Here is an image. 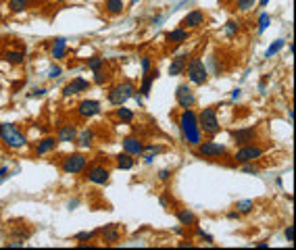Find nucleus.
<instances>
[{
  "label": "nucleus",
  "instance_id": "1",
  "mask_svg": "<svg viewBox=\"0 0 296 250\" xmlns=\"http://www.w3.org/2000/svg\"><path fill=\"white\" fill-rule=\"evenodd\" d=\"M178 127H180L182 142L190 148H196L204 140L200 125H198V113L194 109H182V113L178 117Z\"/></svg>",
  "mask_w": 296,
  "mask_h": 250
},
{
  "label": "nucleus",
  "instance_id": "2",
  "mask_svg": "<svg viewBox=\"0 0 296 250\" xmlns=\"http://www.w3.org/2000/svg\"><path fill=\"white\" fill-rule=\"evenodd\" d=\"M0 142H3L9 150H21L27 146V136L25 131L17 123H3L0 125Z\"/></svg>",
  "mask_w": 296,
  "mask_h": 250
},
{
  "label": "nucleus",
  "instance_id": "3",
  "mask_svg": "<svg viewBox=\"0 0 296 250\" xmlns=\"http://www.w3.org/2000/svg\"><path fill=\"white\" fill-rule=\"evenodd\" d=\"M198 125L202 136L206 138H215L221 131V123H219V107H206L198 113Z\"/></svg>",
  "mask_w": 296,
  "mask_h": 250
},
{
  "label": "nucleus",
  "instance_id": "4",
  "mask_svg": "<svg viewBox=\"0 0 296 250\" xmlns=\"http://www.w3.org/2000/svg\"><path fill=\"white\" fill-rule=\"evenodd\" d=\"M194 155L198 159H206V161H221V159H230V150H228V146L213 142V138H208L206 142L202 140L194 148Z\"/></svg>",
  "mask_w": 296,
  "mask_h": 250
},
{
  "label": "nucleus",
  "instance_id": "5",
  "mask_svg": "<svg viewBox=\"0 0 296 250\" xmlns=\"http://www.w3.org/2000/svg\"><path fill=\"white\" fill-rule=\"evenodd\" d=\"M186 75L192 86H204L208 77H211V73L206 69V63L200 57H190V61L186 65Z\"/></svg>",
  "mask_w": 296,
  "mask_h": 250
},
{
  "label": "nucleus",
  "instance_id": "6",
  "mask_svg": "<svg viewBox=\"0 0 296 250\" xmlns=\"http://www.w3.org/2000/svg\"><path fill=\"white\" fill-rule=\"evenodd\" d=\"M136 94H138V88L132 81H121V83H115V86L109 90L107 100L113 107H121V105H125L128 100H132Z\"/></svg>",
  "mask_w": 296,
  "mask_h": 250
},
{
  "label": "nucleus",
  "instance_id": "7",
  "mask_svg": "<svg viewBox=\"0 0 296 250\" xmlns=\"http://www.w3.org/2000/svg\"><path fill=\"white\" fill-rule=\"evenodd\" d=\"M263 155H265V148L252 142V144H244V146H236V153L230 155V159L234 165H244V163H255L259 159H263Z\"/></svg>",
  "mask_w": 296,
  "mask_h": 250
},
{
  "label": "nucleus",
  "instance_id": "8",
  "mask_svg": "<svg viewBox=\"0 0 296 250\" xmlns=\"http://www.w3.org/2000/svg\"><path fill=\"white\" fill-rule=\"evenodd\" d=\"M59 167L65 175H81L83 169L88 167V157L83 153H71V155H65L59 161Z\"/></svg>",
  "mask_w": 296,
  "mask_h": 250
},
{
  "label": "nucleus",
  "instance_id": "9",
  "mask_svg": "<svg viewBox=\"0 0 296 250\" xmlns=\"http://www.w3.org/2000/svg\"><path fill=\"white\" fill-rule=\"evenodd\" d=\"M83 179L94 183V186H107L111 181V169L104 165H88L83 169Z\"/></svg>",
  "mask_w": 296,
  "mask_h": 250
},
{
  "label": "nucleus",
  "instance_id": "10",
  "mask_svg": "<svg viewBox=\"0 0 296 250\" xmlns=\"http://www.w3.org/2000/svg\"><path fill=\"white\" fill-rule=\"evenodd\" d=\"M98 238L104 246H115L123 240V225L121 223H109V225H102L98 229Z\"/></svg>",
  "mask_w": 296,
  "mask_h": 250
},
{
  "label": "nucleus",
  "instance_id": "11",
  "mask_svg": "<svg viewBox=\"0 0 296 250\" xmlns=\"http://www.w3.org/2000/svg\"><path fill=\"white\" fill-rule=\"evenodd\" d=\"M75 113H77V117L81 121H88V119H94V117H98L102 113V105H100V100H96V98H83L75 107Z\"/></svg>",
  "mask_w": 296,
  "mask_h": 250
},
{
  "label": "nucleus",
  "instance_id": "12",
  "mask_svg": "<svg viewBox=\"0 0 296 250\" xmlns=\"http://www.w3.org/2000/svg\"><path fill=\"white\" fill-rule=\"evenodd\" d=\"M176 105L180 109H194L196 105V94H194V88L192 83H180L176 88Z\"/></svg>",
  "mask_w": 296,
  "mask_h": 250
},
{
  "label": "nucleus",
  "instance_id": "13",
  "mask_svg": "<svg viewBox=\"0 0 296 250\" xmlns=\"http://www.w3.org/2000/svg\"><path fill=\"white\" fill-rule=\"evenodd\" d=\"M230 138L236 146H244V144H252L259 140V127L257 125H248V127H238L230 131Z\"/></svg>",
  "mask_w": 296,
  "mask_h": 250
},
{
  "label": "nucleus",
  "instance_id": "14",
  "mask_svg": "<svg viewBox=\"0 0 296 250\" xmlns=\"http://www.w3.org/2000/svg\"><path fill=\"white\" fill-rule=\"evenodd\" d=\"M190 57H192V53H190L188 48H182L180 53L171 59V63H169V75L171 77H180V75H184L186 73V65H188V61H190Z\"/></svg>",
  "mask_w": 296,
  "mask_h": 250
},
{
  "label": "nucleus",
  "instance_id": "15",
  "mask_svg": "<svg viewBox=\"0 0 296 250\" xmlns=\"http://www.w3.org/2000/svg\"><path fill=\"white\" fill-rule=\"evenodd\" d=\"M92 88V81H88L86 77H73L69 83H65L63 86V96L65 98H69V96H79V94H83V92H88Z\"/></svg>",
  "mask_w": 296,
  "mask_h": 250
},
{
  "label": "nucleus",
  "instance_id": "16",
  "mask_svg": "<svg viewBox=\"0 0 296 250\" xmlns=\"http://www.w3.org/2000/svg\"><path fill=\"white\" fill-rule=\"evenodd\" d=\"M206 23V15H204V11H200V9H192L190 11L184 19H182V23H180V27H186V29H198V27H202Z\"/></svg>",
  "mask_w": 296,
  "mask_h": 250
},
{
  "label": "nucleus",
  "instance_id": "17",
  "mask_svg": "<svg viewBox=\"0 0 296 250\" xmlns=\"http://www.w3.org/2000/svg\"><path fill=\"white\" fill-rule=\"evenodd\" d=\"M57 148H59L57 136H44V138H40L36 144H33V153H36L38 157H44V155H52Z\"/></svg>",
  "mask_w": 296,
  "mask_h": 250
},
{
  "label": "nucleus",
  "instance_id": "18",
  "mask_svg": "<svg viewBox=\"0 0 296 250\" xmlns=\"http://www.w3.org/2000/svg\"><path fill=\"white\" fill-rule=\"evenodd\" d=\"M77 125L75 123H63L57 127V140L59 144H75L77 138Z\"/></svg>",
  "mask_w": 296,
  "mask_h": 250
},
{
  "label": "nucleus",
  "instance_id": "19",
  "mask_svg": "<svg viewBox=\"0 0 296 250\" xmlns=\"http://www.w3.org/2000/svg\"><path fill=\"white\" fill-rule=\"evenodd\" d=\"M121 146H123V153L132 155V157H142L144 155V142L138 136H125L121 140Z\"/></svg>",
  "mask_w": 296,
  "mask_h": 250
},
{
  "label": "nucleus",
  "instance_id": "20",
  "mask_svg": "<svg viewBox=\"0 0 296 250\" xmlns=\"http://www.w3.org/2000/svg\"><path fill=\"white\" fill-rule=\"evenodd\" d=\"M190 36H192V31H190V29H186V27H176V29L167 31L165 40H167V44H171V46H184V44L190 40Z\"/></svg>",
  "mask_w": 296,
  "mask_h": 250
},
{
  "label": "nucleus",
  "instance_id": "21",
  "mask_svg": "<svg viewBox=\"0 0 296 250\" xmlns=\"http://www.w3.org/2000/svg\"><path fill=\"white\" fill-rule=\"evenodd\" d=\"M156 77H159V69H150L148 73H142V81H140V86H138V94H140L142 98H148L150 92H152V83L156 81Z\"/></svg>",
  "mask_w": 296,
  "mask_h": 250
},
{
  "label": "nucleus",
  "instance_id": "22",
  "mask_svg": "<svg viewBox=\"0 0 296 250\" xmlns=\"http://www.w3.org/2000/svg\"><path fill=\"white\" fill-rule=\"evenodd\" d=\"M48 48H50V57L55 59V61H63L69 55L67 38H55V40H50V46Z\"/></svg>",
  "mask_w": 296,
  "mask_h": 250
},
{
  "label": "nucleus",
  "instance_id": "23",
  "mask_svg": "<svg viewBox=\"0 0 296 250\" xmlns=\"http://www.w3.org/2000/svg\"><path fill=\"white\" fill-rule=\"evenodd\" d=\"M94 142H96V131H94L92 127H83V129H79V131H77L75 144H77L79 148H83V150H90V148L94 146Z\"/></svg>",
  "mask_w": 296,
  "mask_h": 250
},
{
  "label": "nucleus",
  "instance_id": "24",
  "mask_svg": "<svg viewBox=\"0 0 296 250\" xmlns=\"http://www.w3.org/2000/svg\"><path fill=\"white\" fill-rule=\"evenodd\" d=\"M3 59H5L9 65H23V63H25V50L7 48V50H3Z\"/></svg>",
  "mask_w": 296,
  "mask_h": 250
},
{
  "label": "nucleus",
  "instance_id": "25",
  "mask_svg": "<svg viewBox=\"0 0 296 250\" xmlns=\"http://www.w3.org/2000/svg\"><path fill=\"white\" fill-rule=\"evenodd\" d=\"M102 11L107 13L109 17H119V15H123V11H125V3L123 0H104Z\"/></svg>",
  "mask_w": 296,
  "mask_h": 250
},
{
  "label": "nucleus",
  "instance_id": "26",
  "mask_svg": "<svg viewBox=\"0 0 296 250\" xmlns=\"http://www.w3.org/2000/svg\"><path fill=\"white\" fill-rule=\"evenodd\" d=\"M176 217H178L180 225H184V227H196V223H198V217L190 209H178Z\"/></svg>",
  "mask_w": 296,
  "mask_h": 250
},
{
  "label": "nucleus",
  "instance_id": "27",
  "mask_svg": "<svg viewBox=\"0 0 296 250\" xmlns=\"http://www.w3.org/2000/svg\"><path fill=\"white\" fill-rule=\"evenodd\" d=\"M115 165H117V169H121V171H130V169H134L136 159L132 155H128V153H119L115 157Z\"/></svg>",
  "mask_w": 296,
  "mask_h": 250
},
{
  "label": "nucleus",
  "instance_id": "28",
  "mask_svg": "<svg viewBox=\"0 0 296 250\" xmlns=\"http://www.w3.org/2000/svg\"><path fill=\"white\" fill-rule=\"evenodd\" d=\"M31 0H7V7H9V13L13 15H21L29 9Z\"/></svg>",
  "mask_w": 296,
  "mask_h": 250
},
{
  "label": "nucleus",
  "instance_id": "29",
  "mask_svg": "<svg viewBox=\"0 0 296 250\" xmlns=\"http://www.w3.org/2000/svg\"><path fill=\"white\" fill-rule=\"evenodd\" d=\"M115 117H117L121 123H132V121L136 119V113H134L132 109H128L125 105H121V107L115 109Z\"/></svg>",
  "mask_w": 296,
  "mask_h": 250
},
{
  "label": "nucleus",
  "instance_id": "30",
  "mask_svg": "<svg viewBox=\"0 0 296 250\" xmlns=\"http://www.w3.org/2000/svg\"><path fill=\"white\" fill-rule=\"evenodd\" d=\"M104 67H107V59L98 57V55H94L86 61V69H90V71H98V69H104Z\"/></svg>",
  "mask_w": 296,
  "mask_h": 250
},
{
  "label": "nucleus",
  "instance_id": "31",
  "mask_svg": "<svg viewBox=\"0 0 296 250\" xmlns=\"http://www.w3.org/2000/svg\"><path fill=\"white\" fill-rule=\"evenodd\" d=\"M240 29H242V23H240V21H234V19H230L228 23L223 25V33H225V36H228V38L238 36Z\"/></svg>",
  "mask_w": 296,
  "mask_h": 250
},
{
  "label": "nucleus",
  "instance_id": "32",
  "mask_svg": "<svg viewBox=\"0 0 296 250\" xmlns=\"http://www.w3.org/2000/svg\"><path fill=\"white\" fill-rule=\"evenodd\" d=\"M269 25H271L269 13H261V15H259V21H257V33H259V36H261V33H265Z\"/></svg>",
  "mask_w": 296,
  "mask_h": 250
},
{
  "label": "nucleus",
  "instance_id": "33",
  "mask_svg": "<svg viewBox=\"0 0 296 250\" xmlns=\"http://www.w3.org/2000/svg\"><path fill=\"white\" fill-rule=\"evenodd\" d=\"M96 238H98V229H94V231H79V233H75V236H73V240L79 242V244L92 242V240H96Z\"/></svg>",
  "mask_w": 296,
  "mask_h": 250
},
{
  "label": "nucleus",
  "instance_id": "34",
  "mask_svg": "<svg viewBox=\"0 0 296 250\" xmlns=\"http://www.w3.org/2000/svg\"><path fill=\"white\" fill-rule=\"evenodd\" d=\"M234 209L240 213V215H248L255 211V203L252 200H238V203L234 205Z\"/></svg>",
  "mask_w": 296,
  "mask_h": 250
},
{
  "label": "nucleus",
  "instance_id": "35",
  "mask_svg": "<svg viewBox=\"0 0 296 250\" xmlns=\"http://www.w3.org/2000/svg\"><path fill=\"white\" fill-rule=\"evenodd\" d=\"M94 77H92V83H96V86H104L109 79H111V73L104 71V69H98V71H92Z\"/></svg>",
  "mask_w": 296,
  "mask_h": 250
},
{
  "label": "nucleus",
  "instance_id": "36",
  "mask_svg": "<svg viewBox=\"0 0 296 250\" xmlns=\"http://www.w3.org/2000/svg\"><path fill=\"white\" fill-rule=\"evenodd\" d=\"M286 46V40H275L269 48H267V53H265V59H271V57H275L277 53H280V50Z\"/></svg>",
  "mask_w": 296,
  "mask_h": 250
},
{
  "label": "nucleus",
  "instance_id": "37",
  "mask_svg": "<svg viewBox=\"0 0 296 250\" xmlns=\"http://www.w3.org/2000/svg\"><path fill=\"white\" fill-rule=\"evenodd\" d=\"M61 75H63V67L57 65V63H52V65H50V69H48V73H46V77H48L50 81H55V79H59Z\"/></svg>",
  "mask_w": 296,
  "mask_h": 250
},
{
  "label": "nucleus",
  "instance_id": "38",
  "mask_svg": "<svg viewBox=\"0 0 296 250\" xmlns=\"http://www.w3.org/2000/svg\"><path fill=\"white\" fill-rule=\"evenodd\" d=\"M255 5H257V0H238V11L240 13H248V11L255 9Z\"/></svg>",
  "mask_w": 296,
  "mask_h": 250
},
{
  "label": "nucleus",
  "instance_id": "39",
  "mask_svg": "<svg viewBox=\"0 0 296 250\" xmlns=\"http://www.w3.org/2000/svg\"><path fill=\"white\" fill-rule=\"evenodd\" d=\"M150 69H152V57H148V55L140 57V71L142 73H148Z\"/></svg>",
  "mask_w": 296,
  "mask_h": 250
},
{
  "label": "nucleus",
  "instance_id": "40",
  "mask_svg": "<svg viewBox=\"0 0 296 250\" xmlns=\"http://www.w3.org/2000/svg\"><path fill=\"white\" fill-rule=\"evenodd\" d=\"M240 169L244 171V173H250V175H259V173H261V169H259L255 163H244V165H240Z\"/></svg>",
  "mask_w": 296,
  "mask_h": 250
},
{
  "label": "nucleus",
  "instance_id": "41",
  "mask_svg": "<svg viewBox=\"0 0 296 250\" xmlns=\"http://www.w3.org/2000/svg\"><path fill=\"white\" fill-rule=\"evenodd\" d=\"M46 94H48L46 88H31L29 94H27V98H44Z\"/></svg>",
  "mask_w": 296,
  "mask_h": 250
},
{
  "label": "nucleus",
  "instance_id": "42",
  "mask_svg": "<svg viewBox=\"0 0 296 250\" xmlns=\"http://www.w3.org/2000/svg\"><path fill=\"white\" fill-rule=\"evenodd\" d=\"M196 236H198L200 240H204L206 244H213V242H215V238L211 236V233H206V231H204V229H200V227H196Z\"/></svg>",
  "mask_w": 296,
  "mask_h": 250
},
{
  "label": "nucleus",
  "instance_id": "43",
  "mask_svg": "<svg viewBox=\"0 0 296 250\" xmlns=\"http://www.w3.org/2000/svg\"><path fill=\"white\" fill-rule=\"evenodd\" d=\"M171 175H173V171H171V169H161L159 173H156L159 181H169V179H171Z\"/></svg>",
  "mask_w": 296,
  "mask_h": 250
},
{
  "label": "nucleus",
  "instance_id": "44",
  "mask_svg": "<svg viewBox=\"0 0 296 250\" xmlns=\"http://www.w3.org/2000/svg\"><path fill=\"white\" fill-rule=\"evenodd\" d=\"M284 238H286L288 242H294V225H288V227L284 229Z\"/></svg>",
  "mask_w": 296,
  "mask_h": 250
},
{
  "label": "nucleus",
  "instance_id": "45",
  "mask_svg": "<svg viewBox=\"0 0 296 250\" xmlns=\"http://www.w3.org/2000/svg\"><path fill=\"white\" fill-rule=\"evenodd\" d=\"M11 177V169H9V167L7 165H0V179H9Z\"/></svg>",
  "mask_w": 296,
  "mask_h": 250
},
{
  "label": "nucleus",
  "instance_id": "46",
  "mask_svg": "<svg viewBox=\"0 0 296 250\" xmlns=\"http://www.w3.org/2000/svg\"><path fill=\"white\" fill-rule=\"evenodd\" d=\"M23 246H25L23 240H11L9 244H5V248H23Z\"/></svg>",
  "mask_w": 296,
  "mask_h": 250
},
{
  "label": "nucleus",
  "instance_id": "47",
  "mask_svg": "<svg viewBox=\"0 0 296 250\" xmlns=\"http://www.w3.org/2000/svg\"><path fill=\"white\" fill-rule=\"evenodd\" d=\"M242 98V90L240 88H236V90H232V103H238V100Z\"/></svg>",
  "mask_w": 296,
  "mask_h": 250
},
{
  "label": "nucleus",
  "instance_id": "48",
  "mask_svg": "<svg viewBox=\"0 0 296 250\" xmlns=\"http://www.w3.org/2000/svg\"><path fill=\"white\" fill-rule=\"evenodd\" d=\"M267 79H269V75H265L263 81H259V92L261 94H265V90H267Z\"/></svg>",
  "mask_w": 296,
  "mask_h": 250
},
{
  "label": "nucleus",
  "instance_id": "49",
  "mask_svg": "<svg viewBox=\"0 0 296 250\" xmlns=\"http://www.w3.org/2000/svg\"><path fill=\"white\" fill-rule=\"evenodd\" d=\"M77 207H79V200H77V198H73V200H69V205H67V209H69V211H75Z\"/></svg>",
  "mask_w": 296,
  "mask_h": 250
},
{
  "label": "nucleus",
  "instance_id": "50",
  "mask_svg": "<svg viewBox=\"0 0 296 250\" xmlns=\"http://www.w3.org/2000/svg\"><path fill=\"white\" fill-rule=\"evenodd\" d=\"M228 219H230V221H236V219H240V213H238L236 209H234V211H230V213H228Z\"/></svg>",
  "mask_w": 296,
  "mask_h": 250
},
{
  "label": "nucleus",
  "instance_id": "51",
  "mask_svg": "<svg viewBox=\"0 0 296 250\" xmlns=\"http://www.w3.org/2000/svg\"><path fill=\"white\" fill-rule=\"evenodd\" d=\"M255 246H257V248H269V244H267V242H257Z\"/></svg>",
  "mask_w": 296,
  "mask_h": 250
},
{
  "label": "nucleus",
  "instance_id": "52",
  "mask_svg": "<svg viewBox=\"0 0 296 250\" xmlns=\"http://www.w3.org/2000/svg\"><path fill=\"white\" fill-rule=\"evenodd\" d=\"M292 119H294V111H292V109H288V121L292 123Z\"/></svg>",
  "mask_w": 296,
  "mask_h": 250
},
{
  "label": "nucleus",
  "instance_id": "53",
  "mask_svg": "<svg viewBox=\"0 0 296 250\" xmlns=\"http://www.w3.org/2000/svg\"><path fill=\"white\" fill-rule=\"evenodd\" d=\"M269 5V0H259V7H267Z\"/></svg>",
  "mask_w": 296,
  "mask_h": 250
},
{
  "label": "nucleus",
  "instance_id": "54",
  "mask_svg": "<svg viewBox=\"0 0 296 250\" xmlns=\"http://www.w3.org/2000/svg\"><path fill=\"white\" fill-rule=\"evenodd\" d=\"M180 246H182V248H184V246H190V248H192L194 244H192V242H180Z\"/></svg>",
  "mask_w": 296,
  "mask_h": 250
},
{
  "label": "nucleus",
  "instance_id": "55",
  "mask_svg": "<svg viewBox=\"0 0 296 250\" xmlns=\"http://www.w3.org/2000/svg\"><path fill=\"white\" fill-rule=\"evenodd\" d=\"M3 21H5V13H3V11H0V23H3Z\"/></svg>",
  "mask_w": 296,
  "mask_h": 250
},
{
  "label": "nucleus",
  "instance_id": "56",
  "mask_svg": "<svg viewBox=\"0 0 296 250\" xmlns=\"http://www.w3.org/2000/svg\"><path fill=\"white\" fill-rule=\"evenodd\" d=\"M52 3H65V0H52Z\"/></svg>",
  "mask_w": 296,
  "mask_h": 250
},
{
  "label": "nucleus",
  "instance_id": "57",
  "mask_svg": "<svg viewBox=\"0 0 296 250\" xmlns=\"http://www.w3.org/2000/svg\"><path fill=\"white\" fill-rule=\"evenodd\" d=\"M0 221H3V209H0Z\"/></svg>",
  "mask_w": 296,
  "mask_h": 250
},
{
  "label": "nucleus",
  "instance_id": "58",
  "mask_svg": "<svg viewBox=\"0 0 296 250\" xmlns=\"http://www.w3.org/2000/svg\"><path fill=\"white\" fill-rule=\"evenodd\" d=\"M136 3H138V0H132V5H136Z\"/></svg>",
  "mask_w": 296,
  "mask_h": 250
},
{
  "label": "nucleus",
  "instance_id": "59",
  "mask_svg": "<svg viewBox=\"0 0 296 250\" xmlns=\"http://www.w3.org/2000/svg\"><path fill=\"white\" fill-rule=\"evenodd\" d=\"M0 183H3V179H0Z\"/></svg>",
  "mask_w": 296,
  "mask_h": 250
},
{
  "label": "nucleus",
  "instance_id": "60",
  "mask_svg": "<svg viewBox=\"0 0 296 250\" xmlns=\"http://www.w3.org/2000/svg\"><path fill=\"white\" fill-rule=\"evenodd\" d=\"M0 125H3V123H0Z\"/></svg>",
  "mask_w": 296,
  "mask_h": 250
}]
</instances>
